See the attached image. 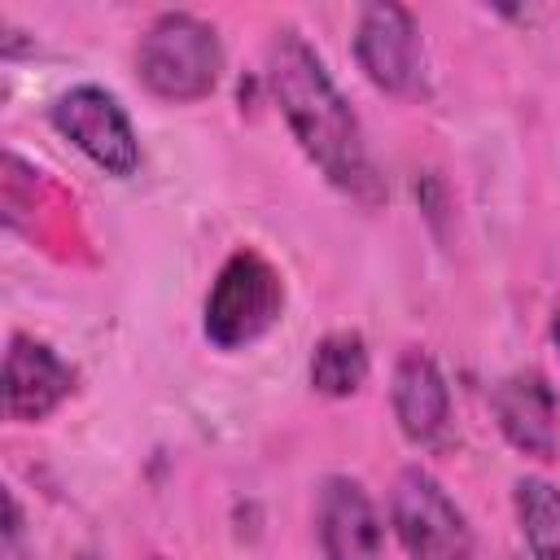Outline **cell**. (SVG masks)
Wrapping results in <instances>:
<instances>
[{
    "mask_svg": "<svg viewBox=\"0 0 560 560\" xmlns=\"http://www.w3.org/2000/svg\"><path fill=\"white\" fill-rule=\"evenodd\" d=\"M267 88L298 140V149L319 166V175L354 201H381V179L363 144V127L324 70L319 52L298 35L280 31L267 48Z\"/></svg>",
    "mask_w": 560,
    "mask_h": 560,
    "instance_id": "obj_1",
    "label": "cell"
},
{
    "mask_svg": "<svg viewBox=\"0 0 560 560\" xmlns=\"http://www.w3.org/2000/svg\"><path fill=\"white\" fill-rule=\"evenodd\" d=\"M516 525L534 560H560V486L547 477H521L512 490Z\"/></svg>",
    "mask_w": 560,
    "mask_h": 560,
    "instance_id": "obj_12",
    "label": "cell"
},
{
    "mask_svg": "<svg viewBox=\"0 0 560 560\" xmlns=\"http://www.w3.org/2000/svg\"><path fill=\"white\" fill-rule=\"evenodd\" d=\"M389 525L407 560H472V525L446 486L424 468H402L389 490Z\"/></svg>",
    "mask_w": 560,
    "mask_h": 560,
    "instance_id": "obj_4",
    "label": "cell"
},
{
    "mask_svg": "<svg viewBox=\"0 0 560 560\" xmlns=\"http://www.w3.org/2000/svg\"><path fill=\"white\" fill-rule=\"evenodd\" d=\"M4 512H9V516H4V556L18 560V542H22V508H18V494H13V490L4 494Z\"/></svg>",
    "mask_w": 560,
    "mask_h": 560,
    "instance_id": "obj_13",
    "label": "cell"
},
{
    "mask_svg": "<svg viewBox=\"0 0 560 560\" xmlns=\"http://www.w3.org/2000/svg\"><path fill=\"white\" fill-rule=\"evenodd\" d=\"M490 411L499 433L529 459H556L560 446V402L547 376L538 372H512L494 385Z\"/></svg>",
    "mask_w": 560,
    "mask_h": 560,
    "instance_id": "obj_10",
    "label": "cell"
},
{
    "mask_svg": "<svg viewBox=\"0 0 560 560\" xmlns=\"http://www.w3.org/2000/svg\"><path fill=\"white\" fill-rule=\"evenodd\" d=\"M315 534L324 560H381L385 547V525L372 494L346 472L324 477L315 499Z\"/></svg>",
    "mask_w": 560,
    "mask_h": 560,
    "instance_id": "obj_7",
    "label": "cell"
},
{
    "mask_svg": "<svg viewBox=\"0 0 560 560\" xmlns=\"http://www.w3.org/2000/svg\"><path fill=\"white\" fill-rule=\"evenodd\" d=\"M136 74L153 96L175 105L210 96L223 74L219 31L197 13H158L136 44Z\"/></svg>",
    "mask_w": 560,
    "mask_h": 560,
    "instance_id": "obj_2",
    "label": "cell"
},
{
    "mask_svg": "<svg viewBox=\"0 0 560 560\" xmlns=\"http://www.w3.org/2000/svg\"><path fill=\"white\" fill-rule=\"evenodd\" d=\"M551 341H556V350H560V306H556V315H551Z\"/></svg>",
    "mask_w": 560,
    "mask_h": 560,
    "instance_id": "obj_14",
    "label": "cell"
},
{
    "mask_svg": "<svg viewBox=\"0 0 560 560\" xmlns=\"http://www.w3.org/2000/svg\"><path fill=\"white\" fill-rule=\"evenodd\" d=\"M394 420L411 446H442L451 433V385L438 368V359L420 346L402 350L394 363V385H389Z\"/></svg>",
    "mask_w": 560,
    "mask_h": 560,
    "instance_id": "obj_9",
    "label": "cell"
},
{
    "mask_svg": "<svg viewBox=\"0 0 560 560\" xmlns=\"http://www.w3.org/2000/svg\"><path fill=\"white\" fill-rule=\"evenodd\" d=\"M284 311V280L258 249H236L210 280L201 328L219 350H241L271 332Z\"/></svg>",
    "mask_w": 560,
    "mask_h": 560,
    "instance_id": "obj_3",
    "label": "cell"
},
{
    "mask_svg": "<svg viewBox=\"0 0 560 560\" xmlns=\"http://www.w3.org/2000/svg\"><path fill=\"white\" fill-rule=\"evenodd\" d=\"M368 346L359 332L341 328V332H328L315 341V354H311V389L324 394V398H350L363 389L368 381Z\"/></svg>",
    "mask_w": 560,
    "mask_h": 560,
    "instance_id": "obj_11",
    "label": "cell"
},
{
    "mask_svg": "<svg viewBox=\"0 0 560 560\" xmlns=\"http://www.w3.org/2000/svg\"><path fill=\"white\" fill-rule=\"evenodd\" d=\"M354 61L372 88H381L389 96L416 92L420 70H424V48H420V26H416L411 9H402L394 0L363 4L359 26H354Z\"/></svg>",
    "mask_w": 560,
    "mask_h": 560,
    "instance_id": "obj_6",
    "label": "cell"
},
{
    "mask_svg": "<svg viewBox=\"0 0 560 560\" xmlns=\"http://www.w3.org/2000/svg\"><path fill=\"white\" fill-rule=\"evenodd\" d=\"M48 118L105 175H118V179L136 175V166H140V140H136V127H131V118H127V109L118 105L114 92H105L96 83H79V88L61 92L52 101Z\"/></svg>",
    "mask_w": 560,
    "mask_h": 560,
    "instance_id": "obj_5",
    "label": "cell"
},
{
    "mask_svg": "<svg viewBox=\"0 0 560 560\" xmlns=\"http://www.w3.org/2000/svg\"><path fill=\"white\" fill-rule=\"evenodd\" d=\"M70 389H74V372L52 346H44L26 332L9 337V350H4V411H9V420H18V424L44 420L70 398Z\"/></svg>",
    "mask_w": 560,
    "mask_h": 560,
    "instance_id": "obj_8",
    "label": "cell"
}]
</instances>
